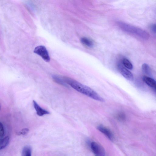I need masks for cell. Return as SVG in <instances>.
<instances>
[{
    "label": "cell",
    "mask_w": 156,
    "mask_h": 156,
    "mask_svg": "<svg viewBox=\"0 0 156 156\" xmlns=\"http://www.w3.org/2000/svg\"><path fill=\"white\" fill-rule=\"evenodd\" d=\"M65 82L74 89L96 101L104 102L103 98L89 87L67 77H64Z\"/></svg>",
    "instance_id": "6da1fadb"
},
{
    "label": "cell",
    "mask_w": 156,
    "mask_h": 156,
    "mask_svg": "<svg viewBox=\"0 0 156 156\" xmlns=\"http://www.w3.org/2000/svg\"><path fill=\"white\" fill-rule=\"evenodd\" d=\"M117 24L123 31L134 36L144 40L150 38V35L147 32L139 27L121 22H118Z\"/></svg>",
    "instance_id": "7a4b0ae2"
},
{
    "label": "cell",
    "mask_w": 156,
    "mask_h": 156,
    "mask_svg": "<svg viewBox=\"0 0 156 156\" xmlns=\"http://www.w3.org/2000/svg\"><path fill=\"white\" fill-rule=\"evenodd\" d=\"M34 52L41 57L45 61H50L51 59L46 48L44 46H40L35 48Z\"/></svg>",
    "instance_id": "3957f363"
},
{
    "label": "cell",
    "mask_w": 156,
    "mask_h": 156,
    "mask_svg": "<svg viewBox=\"0 0 156 156\" xmlns=\"http://www.w3.org/2000/svg\"><path fill=\"white\" fill-rule=\"evenodd\" d=\"M90 147L95 156H106L105 151L100 144L95 142H93L91 143Z\"/></svg>",
    "instance_id": "277c9868"
},
{
    "label": "cell",
    "mask_w": 156,
    "mask_h": 156,
    "mask_svg": "<svg viewBox=\"0 0 156 156\" xmlns=\"http://www.w3.org/2000/svg\"><path fill=\"white\" fill-rule=\"evenodd\" d=\"M117 67L120 73L126 79L130 81L133 80L134 76L132 73L125 67L122 64L118 63Z\"/></svg>",
    "instance_id": "5b68a950"
},
{
    "label": "cell",
    "mask_w": 156,
    "mask_h": 156,
    "mask_svg": "<svg viewBox=\"0 0 156 156\" xmlns=\"http://www.w3.org/2000/svg\"><path fill=\"white\" fill-rule=\"evenodd\" d=\"M97 129L110 140L112 141L114 140V136L112 133L107 127L103 125H100L97 126Z\"/></svg>",
    "instance_id": "8992f818"
},
{
    "label": "cell",
    "mask_w": 156,
    "mask_h": 156,
    "mask_svg": "<svg viewBox=\"0 0 156 156\" xmlns=\"http://www.w3.org/2000/svg\"><path fill=\"white\" fill-rule=\"evenodd\" d=\"M33 104L34 108L35 110L36 111L37 115L40 116H42L46 115L49 114V112L48 111L42 109L38 104L37 103L34 101H33Z\"/></svg>",
    "instance_id": "52a82bcc"
},
{
    "label": "cell",
    "mask_w": 156,
    "mask_h": 156,
    "mask_svg": "<svg viewBox=\"0 0 156 156\" xmlns=\"http://www.w3.org/2000/svg\"><path fill=\"white\" fill-rule=\"evenodd\" d=\"M143 80L148 86L155 89L156 87V82L152 78L144 76L143 77Z\"/></svg>",
    "instance_id": "ba28073f"
},
{
    "label": "cell",
    "mask_w": 156,
    "mask_h": 156,
    "mask_svg": "<svg viewBox=\"0 0 156 156\" xmlns=\"http://www.w3.org/2000/svg\"><path fill=\"white\" fill-rule=\"evenodd\" d=\"M53 80L56 83H58L63 86L68 87L67 84L64 80L63 78H62L59 76L53 75L52 76Z\"/></svg>",
    "instance_id": "9c48e42d"
},
{
    "label": "cell",
    "mask_w": 156,
    "mask_h": 156,
    "mask_svg": "<svg viewBox=\"0 0 156 156\" xmlns=\"http://www.w3.org/2000/svg\"><path fill=\"white\" fill-rule=\"evenodd\" d=\"M81 42L83 44L88 47L91 48L94 46V44L93 41L88 38H82L81 39Z\"/></svg>",
    "instance_id": "30bf717a"
},
{
    "label": "cell",
    "mask_w": 156,
    "mask_h": 156,
    "mask_svg": "<svg viewBox=\"0 0 156 156\" xmlns=\"http://www.w3.org/2000/svg\"><path fill=\"white\" fill-rule=\"evenodd\" d=\"M10 141V138L9 136H6L1 139L0 141V149H3L8 145Z\"/></svg>",
    "instance_id": "8fae6325"
},
{
    "label": "cell",
    "mask_w": 156,
    "mask_h": 156,
    "mask_svg": "<svg viewBox=\"0 0 156 156\" xmlns=\"http://www.w3.org/2000/svg\"><path fill=\"white\" fill-rule=\"evenodd\" d=\"M32 148L29 146H25L23 149L22 156H32Z\"/></svg>",
    "instance_id": "7c38bea8"
},
{
    "label": "cell",
    "mask_w": 156,
    "mask_h": 156,
    "mask_svg": "<svg viewBox=\"0 0 156 156\" xmlns=\"http://www.w3.org/2000/svg\"><path fill=\"white\" fill-rule=\"evenodd\" d=\"M122 63L123 66L129 70H132L133 68L132 64L128 59L126 58L123 59Z\"/></svg>",
    "instance_id": "4fadbf2b"
},
{
    "label": "cell",
    "mask_w": 156,
    "mask_h": 156,
    "mask_svg": "<svg viewBox=\"0 0 156 156\" xmlns=\"http://www.w3.org/2000/svg\"><path fill=\"white\" fill-rule=\"evenodd\" d=\"M142 69L143 72L145 74L150 75L151 74V69L146 63H144L142 66Z\"/></svg>",
    "instance_id": "5bb4252c"
},
{
    "label": "cell",
    "mask_w": 156,
    "mask_h": 156,
    "mask_svg": "<svg viewBox=\"0 0 156 156\" xmlns=\"http://www.w3.org/2000/svg\"><path fill=\"white\" fill-rule=\"evenodd\" d=\"M117 119L120 121H123L125 119V116L123 113L120 112L118 113L116 116Z\"/></svg>",
    "instance_id": "9a60e30c"
},
{
    "label": "cell",
    "mask_w": 156,
    "mask_h": 156,
    "mask_svg": "<svg viewBox=\"0 0 156 156\" xmlns=\"http://www.w3.org/2000/svg\"><path fill=\"white\" fill-rule=\"evenodd\" d=\"M5 130L3 124L1 123L0 124V138L1 139L4 138L5 135Z\"/></svg>",
    "instance_id": "2e32d148"
},
{
    "label": "cell",
    "mask_w": 156,
    "mask_h": 156,
    "mask_svg": "<svg viewBox=\"0 0 156 156\" xmlns=\"http://www.w3.org/2000/svg\"><path fill=\"white\" fill-rule=\"evenodd\" d=\"M29 131V129H22V131L19 132L18 134V135H25L26 134L28 133V132Z\"/></svg>",
    "instance_id": "e0dca14e"
},
{
    "label": "cell",
    "mask_w": 156,
    "mask_h": 156,
    "mask_svg": "<svg viewBox=\"0 0 156 156\" xmlns=\"http://www.w3.org/2000/svg\"><path fill=\"white\" fill-rule=\"evenodd\" d=\"M152 31L155 33H156V24L152 25L151 27Z\"/></svg>",
    "instance_id": "ac0fdd59"
}]
</instances>
